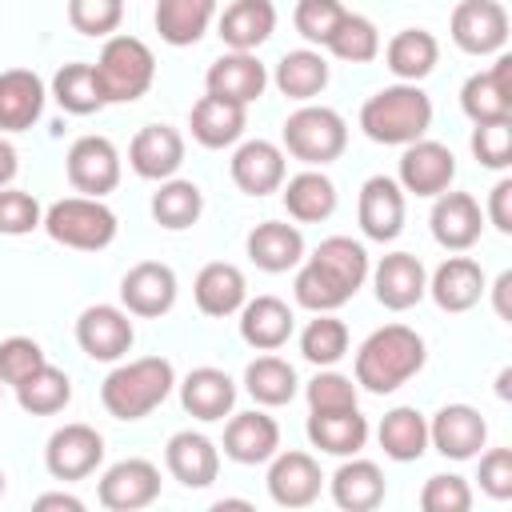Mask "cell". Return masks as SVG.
Returning a JSON list of instances; mask_svg holds the SVG:
<instances>
[{
    "label": "cell",
    "instance_id": "obj_32",
    "mask_svg": "<svg viewBox=\"0 0 512 512\" xmlns=\"http://www.w3.org/2000/svg\"><path fill=\"white\" fill-rule=\"evenodd\" d=\"M192 300L204 316H232L240 312V304L248 300V280L236 264L228 260H212L196 272V284H192Z\"/></svg>",
    "mask_w": 512,
    "mask_h": 512
},
{
    "label": "cell",
    "instance_id": "obj_1",
    "mask_svg": "<svg viewBox=\"0 0 512 512\" xmlns=\"http://www.w3.org/2000/svg\"><path fill=\"white\" fill-rule=\"evenodd\" d=\"M428 360L424 336L408 324H384L356 348V384L372 396L404 388Z\"/></svg>",
    "mask_w": 512,
    "mask_h": 512
},
{
    "label": "cell",
    "instance_id": "obj_7",
    "mask_svg": "<svg viewBox=\"0 0 512 512\" xmlns=\"http://www.w3.org/2000/svg\"><path fill=\"white\" fill-rule=\"evenodd\" d=\"M448 36L468 56H496L508 44V12L500 0H460L452 8Z\"/></svg>",
    "mask_w": 512,
    "mask_h": 512
},
{
    "label": "cell",
    "instance_id": "obj_54",
    "mask_svg": "<svg viewBox=\"0 0 512 512\" xmlns=\"http://www.w3.org/2000/svg\"><path fill=\"white\" fill-rule=\"evenodd\" d=\"M40 364H48V356H44V348L32 336H8V340H0V384H12L16 388Z\"/></svg>",
    "mask_w": 512,
    "mask_h": 512
},
{
    "label": "cell",
    "instance_id": "obj_21",
    "mask_svg": "<svg viewBox=\"0 0 512 512\" xmlns=\"http://www.w3.org/2000/svg\"><path fill=\"white\" fill-rule=\"evenodd\" d=\"M204 88L212 96H224V100H236V104H252L264 96L268 88V68L260 64L256 52H224L208 64L204 72Z\"/></svg>",
    "mask_w": 512,
    "mask_h": 512
},
{
    "label": "cell",
    "instance_id": "obj_16",
    "mask_svg": "<svg viewBox=\"0 0 512 512\" xmlns=\"http://www.w3.org/2000/svg\"><path fill=\"white\" fill-rule=\"evenodd\" d=\"M368 272H372L376 300L388 312H408L428 296V272H424L420 256H412V252H388Z\"/></svg>",
    "mask_w": 512,
    "mask_h": 512
},
{
    "label": "cell",
    "instance_id": "obj_17",
    "mask_svg": "<svg viewBox=\"0 0 512 512\" xmlns=\"http://www.w3.org/2000/svg\"><path fill=\"white\" fill-rule=\"evenodd\" d=\"M460 108L472 124L512 116V56L496 52L488 72H472L460 88Z\"/></svg>",
    "mask_w": 512,
    "mask_h": 512
},
{
    "label": "cell",
    "instance_id": "obj_62",
    "mask_svg": "<svg viewBox=\"0 0 512 512\" xmlns=\"http://www.w3.org/2000/svg\"><path fill=\"white\" fill-rule=\"evenodd\" d=\"M4 488H8V476H4V468H0V496H4Z\"/></svg>",
    "mask_w": 512,
    "mask_h": 512
},
{
    "label": "cell",
    "instance_id": "obj_45",
    "mask_svg": "<svg viewBox=\"0 0 512 512\" xmlns=\"http://www.w3.org/2000/svg\"><path fill=\"white\" fill-rule=\"evenodd\" d=\"M300 356L316 368L340 364L348 356V324L332 312H316V320H308L300 332Z\"/></svg>",
    "mask_w": 512,
    "mask_h": 512
},
{
    "label": "cell",
    "instance_id": "obj_43",
    "mask_svg": "<svg viewBox=\"0 0 512 512\" xmlns=\"http://www.w3.org/2000/svg\"><path fill=\"white\" fill-rule=\"evenodd\" d=\"M244 388L248 396L260 404V408H280V404H292L300 380H296V368L272 352L256 356L248 368H244Z\"/></svg>",
    "mask_w": 512,
    "mask_h": 512
},
{
    "label": "cell",
    "instance_id": "obj_30",
    "mask_svg": "<svg viewBox=\"0 0 512 512\" xmlns=\"http://www.w3.org/2000/svg\"><path fill=\"white\" fill-rule=\"evenodd\" d=\"M220 40L228 52H256L276 32V4L272 0H232L216 20Z\"/></svg>",
    "mask_w": 512,
    "mask_h": 512
},
{
    "label": "cell",
    "instance_id": "obj_10",
    "mask_svg": "<svg viewBox=\"0 0 512 512\" xmlns=\"http://www.w3.org/2000/svg\"><path fill=\"white\" fill-rule=\"evenodd\" d=\"M64 172L80 196L104 200L120 184V152L108 136H80L64 156Z\"/></svg>",
    "mask_w": 512,
    "mask_h": 512
},
{
    "label": "cell",
    "instance_id": "obj_26",
    "mask_svg": "<svg viewBox=\"0 0 512 512\" xmlns=\"http://www.w3.org/2000/svg\"><path fill=\"white\" fill-rule=\"evenodd\" d=\"M296 316L280 296H252L240 304V340L256 352H276L292 340Z\"/></svg>",
    "mask_w": 512,
    "mask_h": 512
},
{
    "label": "cell",
    "instance_id": "obj_27",
    "mask_svg": "<svg viewBox=\"0 0 512 512\" xmlns=\"http://www.w3.org/2000/svg\"><path fill=\"white\" fill-rule=\"evenodd\" d=\"M244 124H248V108L236 104V100L212 96V92H204L192 104V116H188L192 140L200 148H232L244 136Z\"/></svg>",
    "mask_w": 512,
    "mask_h": 512
},
{
    "label": "cell",
    "instance_id": "obj_33",
    "mask_svg": "<svg viewBox=\"0 0 512 512\" xmlns=\"http://www.w3.org/2000/svg\"><path fill=\"white\" fill-rule=\"evenodd\" d=\"M328 488H332L336 508H344V512H372L384 504V472L372 460L344 456V464L332 472Z\"/></svg>",
    "mask_w": 512,
    "mask_h": 512
},
{
    "label": "cell",
    "instance_id": "obj_56",
    "mask_svg": "<svg viewBox=\"0 0 512 512\" xmlns=\"http://www.w3.org/2000/svg\"><path fill=\"white\" fill-rule=\"evenodd\" d=\"M488 224L500 232V236H512V180H496V188L488 192V208H484Z\"/></svg>",
    "mask_w": 512,
    "mask_h": 512
},
{
    "label": "cell",
    "instance_id": "obj_3",
    "mask_svg": "<svg viewBox=\"0 0 512 512\" xmlns=\"http://www.w3.org/2000/svg\"><path fill=\"white\" fill-rule=\"evenodd\" d=\"M176 388V368L164 356H140L116 364L100 384V404L116 420H144Z\"/></svg>",
    "mask_w": 512,
    "mask_h": 512
},
{
    "label": "cell",
    "instance_id": "obj_23",
    "mask_svg": "<svg viewBox=\"0 0 512 512\" xmlns=\"http://www.w3.org/2000/svg\"><path fill=\"white\" fill-rule=\"evenodd\" d=\"M280 452V424L252 408V412H228L224 424V456L236 464H268Z\"/></svg>",
    "mask_w": 512,
    "mask_h": 512
},
{
    "label": "cell",
    "instance_id": "obj_59",
    "mask_svg": "<svg viewBox=\"0 0 512 512\" xmlns=\"http://www.w3.org/2000/svg\"><path fill=\"white\" fill-rule=\"evenodd\" d=\"M16 172H20V156H16L12 140L0 136V188H8V184L16 180Z\"/></svg>",
    "mask_w": 512,
    "mask_h": 512
},
{
    "label": "cell",
    "instance_id": "obj_57",
    "mask_svg": "<svg viewBox=\"0 0 512 512\" xmlns=\"http://www.w3.org/2000/svg\"><path fill=\"white\" fill-rule=\"evenodd\" d=\"M492 308L500 320H512V272H500L492 284Z\"/></svg>",
    "mask_w": 512,
    "mask_h": 512
},
{
    "label": "cell",
    "instance_id": "obj_35",
    "mask_svg": "<svg viewBox=\"0 0 512 512\" xmlns=\"http://www.w3.org/2000/svg\"><path fill=\"white\" fill-rule=\"evenodd\" d=\"M348 300L364 288V280H368V252H364V244L360 240H352V236H328V240H320V248L308 256Z\"/></svg>",
    "mask_w": 512,
    "mask_h": 512
},
{
    "label": "cell",
    "instance_id": "obj_37",
    "mask_svg": "<svg viewBox=\"0 0 512 512\" xmlns=\"http://www.w3.org/2000/svg\"><path fill=\"white\" fill-rule=\"evenodd\" d=\"M280 196H284L288 216L300 224H320L336 212V184L320 168H304L296 176H284Z\"/></svg>",
    "mask_w": 512,
    "mask_h": 512
},
{
    "label": "cell",
    "instance_id": "obj_9",
    "mask_svg": "<svg viewBox=\"0 0 512 512\" xmlns=\"http://www.w3.org/2000/svg\"><path fill=\"white\" fill-rule=\"evenodd\" d=\"M100 460H104V436L80 420L56 428L44 444V468L52 480H64V484L92 476L100 468Z\"/></svg>",
    "mask_w": 512,
    "mask_h": 512
},
{
    "label": "cell",
    "instance_id": "obj_29",
    "mask_svg": "<svg viewBox=\"0 0 512 512\" xmlns=\"http://www.w3.org/2000/svg\"><path fill=\"white\" fill-rule=\"evenodd\" d=\"M180 404L196 420H208V424L224 420L232 412V404H236V380L224 368H212V364L192 368L180 380Z\"/></svg>",
    "mask_w": 512,
    "mask_h": 512
},
{
    "label": "cell",
    "instance_id": "obj_61",
    "mask_svg": "<svg viewBox=\"0 0 512 512\" xmlns=\"http://www.w3.org/2000/svg\"><path fill=\"white\" fill-rule=\"evenodd\" d=\"M212 508H216V512H224V508H252V504H248V500H216Z\"/></svg>",
    "mask_w": 512,
    "mask_h": 512
},
{
    "label": "cell",
    "instance_id": "obj_2",
    "mask_svg": "<svg viewBox=\"0 0 512 512\" xmlns=\"http://www.w3.org/2000/svg\"><path fill=\"white\" fill-rule=\"evenodd\" d=\"M360 128L372 144H388V148H404L412 140H420L432 128V100L420 84H388L380 92H372L360 108Z\"/></svg>",
    "mask_w": 512,
    "mask_h": 512
},
{
    "label": "cell",
    "instance_id": "obj_60",
    "mask_svg": "<svg viewBox=\"0 0 512 512\" xmlns=\"http://www.w3.org/2000/svg\"><path fill=\"white\" fill-rule=\"evenodd\" d=\"M496 396H500V400L512 396V368H500V376H496Z\"/></svg>",
    "mask_w": 512,
    "mask_h": 512
},
{
    "label": "cell",
    "instance_id": "obj_38",
    "mask_svg": "<svg viewBox=\"0 0 512 512\" xmlns=\"http://www.w3.org/2000/svg\"><path fill=\"white\" fill-rule=\"evenodd\" d=\"M436 60H440V44L428 28H400L384 44V64L404 84H420L436 68Z\"/></svg>",
    "mask_w": 512,
    "mask_h": 512
},
{
    "label": "cell",
    "instance_id": "obj_14",
    "mask_svg": "<svg viewBox=\"0 0 512 512\" xmlns=\"http://www.w3.org/2000/svg\"><path fill=\"white\" fill-rule=\"evenodd\" d=\"M488 440V420L472 404H444L428 420V444L444 460H476Z\"/></svg>",
    "mask_w": 512,
    "mask_h": 512
},
{
    "label": "cell",
    "instance_id": "obj_8",
    "mask_svg": "<svg viewBox=\"0 0 512 512\" xmlns=\"http://www.w3.org/2000/svg\"><path fill=\"white\" fill-rule=\"evenodd\" d=\"M132 340H136V328L120 304H88L76 316V344L88 360L116 364L132 352Z\"/></svg>",
    "mask_w": 512,
    "mask_h": 512
},
{
    "label": "cell",
    "instance_id": "obj_11",
    "mask_svg": "<svg viewBox=\"0 0 512 512\" xmlns=\"http://www.w3.org/2000/svg\"><path fill=\"white\" fill-rule=\"evenodd\" d=\"M452 180H456V156H452V148L448 144H440V140H412V144H404V152H400V168H396V184L404 188V192H412V196H440V192H448L452 188Z\"/></svg>",
    "mask_w": 512,
    "mask_h": 512
},
{
    "label": "cell",
    "instance_id": "obj_5",
    "mask_svg": "<svg viewBox=\"0 0 512 512\" xmlns=\"http://www.w3.org/2000/svg\"><path fill=\"white\" fill-rule=\"evenodd\" d=\"M96 76L108 104H132L140 100L156 80V56L140 36L112 32L96 56Z\"/></svg>",
    "mask_w": 512,
    "mask_h": 512
},
{
    "label": "cell",
    "instance_id": "obj_49",
    "mask_svg": "<svg viewBox=\"0 0 512 512\" xmlns=\"http://www.w3.org/2000/svg\"><path fill=\"white\" fill-rule=\"evenodd\" d=\"M292 296H296V304L308 308V312H336V308L348 304V296H344L312 260L300 264V272H296V280H292Z\"/></svg>",
    "mask_w": 512,
    "mask_h": 512
},
{
    "label": "cell",
    "instance_id": "obj_28",
    "mask_svg": "<svg viewBox=\"0 0 512 512\" xmlns=\"http://www.w3.org/2000/svg\"><path fill=\"white\" fill-rule=\"evenodd\" d=\"M44 100H48V88L32 68L0 72V132L32 128L44 112Z\"/></svg>",
    "mask_w": 512,
    "mask_h": 512
},
{
    "label": "cell",
    "instance_id": "obj_39",
    "mask_svg": "<svg viewBox=\"0 0 512 512\" xmlns=\"http://www.w3.org/2000/svg\"><path fill=\"white\" fill-rule=\"evenodd\" d=\"M328 60H324V52H316V48H292V52H284L280 60H276V72H272V84L288 96V100H300V104H308L312 96H320L324 88H328Z\"/></svg>",
    "mask_w": 512,
    "mask_h": 512
},
{
    "label": "cell",
    "instance_id": "obj_41",
    "mask_svg": "<svg viewBox=\"0 0 512 512\" xmlns=\"http://www.w3.org/2000/svg\"><path fill=\"white\" fill-rule=\"evenodd\" d=\"M152 220L160 224V228H168V232H184V228H192L196 220H200V212H204V192H200V184L196 180H180V176H168V180H160V188L152 192Z\"/></svg>",
    "mask_w": 512,
    "mask_h": 512
},
{
    "label": "cell",
    "instance_id": "obj_25",
    "mask_svg": "<svg viewBox=\"0 0 512 512\" xmlns=\"http://www.w3.org/2000/svg\"><path fill=\"white\" fill-rule=\"evenodd\" d=\"M164 464L172 472V480H180L184 488H208L220 476V448L204 436V432H172L164 444Z\"/></svg>",
    "mask_w": 512,
    "mask_h": 512
},
{
    "label": "cell",
    "instance_id": "obj_53",
    "mask_svg": "<svg viewBox=\"0 0 512 512\" xmlns=\"http://www.w3.org/2000/svg\"><path fill=\"white\" fill-rule=\"evenodd\" d=\"M44 208L32 192L24 188H0V236H28L32 228H40Z\"/></svg>",
    "mask_w": 512,
    "mask_h": 512
},
{
    "label": "cell",
    "instance_id": "obj_6",
    "mask_svg": "<svg viewBox=\"0 0 512 512\" xmlns=\"http://www.w3.org/2000/svg\"><path fill=\"white\" fill-rule=\"evenodd\" d=\"M40 228L64 244V248H76V252H100L116 240L120 224H116V212L96 200V196H64L56 204L44 208V220Z\"/></svg>",
    "mask_w": 512,
    "mask_h": 512
},
{
    "label": "cell",
    "instance_id": "obj_50",
    "mask_svg": "<svg viewBox=\"0 0 512 512\" xmlns=\"http://www.w3.org/2000/svg\"><path fill=\"white\" fill-rule=\"evenodd\" d=\"M124 20V0H68V24L80 36H112Z\"/></svg>",
    "mask_w": 512,
    "mask_h": 512
},
{
    "label": "cell",
    "instance_id": "obj_19",
    "mask_svg": "<svg viewBox=\"0 0 512 512\" xmlns=\"http://www.w3.org/2000/svg\"><path fill=\"white\" fill-rule=\"evenodd\" d=\"M324 472L308 452H276L268 464V496L280 508H308L320 500Z\"/></svg>",
    "mask_w": 512,
    "mask_h": 512
},
{
    "label": "cell",
    "instance_id": "obj_58",
    "mask_svg": "<svg viewBox=\"0 0 512 512\" xmlns=\"http://www.w3.org/2000/svg\"><path fill=\"white\" fill-rule=\"evenodd\" d=\"M36 512H48V508H64V512H84V500L80 496H72V492H44V496H36V504H32Z\"/></svg>",
    "mask_w": 512,
    "mask_h": 512
},
{
    "label": "cell",
    "instance_id": "obj_18",
    "mask_svg": "<svg viewBox=\"0 0 512 512\" xmlns=\"http://www.w3.org/2000/svg\"><path fill=\"white\" fill-rule=\"evenodd\" d=\"M232 184L244 192V196H268V192H280L284 176H288V156L280 144L272 140H244L236 152H232Z\"/></svg>",
    "mask_w": 512,
    "mask_h": 512
},
{
    "label": "cell",
    "instance_id": "obj_31",
    "mask_svg": "<svg viewBox=\"0 0 512 512\" xmlns=\"http://www.w3.org/2000/svg\"><path fill=\"white\" fill-rule=\"evenodd\" d=\"M244 252L260 272H288V268H296L304 260V236H300L296 224L264 220V224H256L248 232Z\"/></svg>",
    "mask_w": 512,
    "mask_h": 512
},
{
    "label": "cell",
    "instance_id": "obj_24",
    "mask_svg": "<svg viewBox=\"0 0 512 512\" xmlns=\"http://www.w3.org/2000/svg\"><path fill=\"white\" fill-rule=\"evenodd\" d=\"M488 292L484 268L472 256H448L432 276H428V296L436 300L440 312H468L480 304V296Z\"/></svg>",
    "mask_w": 512,
    "mask_h": 512
},
{
    "label": "cell",
    "instance_id": "obj_52",
    "mask_svg": "<svg viewBox=\"0 0 512 512\" xmlns=\"http://www.w3.org/2000/svg\"><path fill=\"white\" fill-rule=\"evenodd\" d=\"M344 12H348V8H344L340 0H296L292 24H296V32H300L308 44H320V48H324V40L336 32V24H340Z\"/></svg>",
    "mask_w": 512,
    "mask_h": 512
},
{
    "label": "cell",
    "instance_id": "obj_4",
    "mask_svg": "<svg viewBox=\"0 0 512 512\" xmlns=\"http://www.w3.org/2000/svg\"><path fill=\"white\" fill-rule=\"evenodd\" d=\"M280 140H284V156H292V160H300L308 168H324V164H332V160L344 156V148H348V124H344V116L336 108L308 100V104H300L284 120Z\"/></svg>",
    "mask_w": 512,
    "mask_h": 512
},
{
    "label": "cell",
    "instance_id": "obj_55",
    "mask_svg": "<svg viewBox=\"0 0 512 512\" xmlns=\"http://www.w3.org/2000/svg\"><path fill=\"white\" fill-rule=\"evenodd\" d=\"M480 492L492 500H512V448H488L480 452V468H476Z\"/></svg>",
    "mask_w": 512,
    "mask_h": 512
},
{
    "label": "cell",
    "instance_id": "obj_40",
    "mask_svg": "<svg viewBox=\"0 0 512 512\" xmlns=\"http://www.w3.org/2000/svg\"><path fill=\"white\" fill-rule=\"evenodd\" d=\"M376 440H380V448H384L388 460L412 464V460H420L428 452V420H424L420 408L400 404V408L384 412V420L376 428Z\"/></svg>",
    "mask_w": 512,
    "mask_h": 512
},
{
    "label": "cell",
    "instance_id": "obj_13",
    "mask_svg": "<svg viewBox=\"0 0 512 512\" xmlns=\"http://www.w3.org/2000/svg\"><path fill=\"white\" fill-rule=\"evenodd\" d=\"M176 292H180L176 272L168 264H160V260H140L120 280V304H124V312L128 316H144V320H156V316L172 312Z\"/></svg>",
    "mask_w": 512,
    "mask_h": 512
},
{
    "label": "cell",
    "instance_id": "obj_34",
    "mask_svg": "<svg viewBox=\"0 0 512 512\" xmlns=\"http://www.w3.org/2000/svg\"><path fill=\"white\" fill-rule=\"evenodd\" d=\"M156 32L172 48H192L216 20V0H156Z\"/></svg>",
    "mask_w": 512,
    "mask_h": 512
},
{
    "label": "cell",
    "instance_id": "obj_20",
    "mask_svg": "<svg viewBox=\"0 0 512 512\" xmlns=\"http://www.w3.org/2000/svg\"><path fill=\"white\" fill-rule=\"evenodd\" d=\"M436 204H432V216H428V224H432V240L440 244V248H448V252H468L476 240H480V232H484V212H480V204L468 196V192H440V196H432Z\"/></svg>",
    "mask_w": 512,
    "mask_h": 512
},
{
    "label": "cell",
    "instance_id": "obj_51",
    "mask_svg": "<svg viewBox=\"0 0 512 512\" xmlns=\"http://www.w3.org/2000/svg\"><path fill=\"white\" fill-rule=\"evenodd\" d=\"M420 508L424 512H468L472 508V484L456 472H436L420 488Z\"/></svg>",
    "mask_w": 512,
    "mask_h": 512
},
{
    "label": "cell",
    "instance_id": "obj_42",
    "mask_svg": "<svg viewBox=\"0 0 512 512\" xmlns=\"http://www.w3.org/2000/svg\"><path fill=\"white\" fill-rule=\"evenodd\" d=\"M52 100H56L64 112H72V116H92V112H100L108 100H104L96 64H84V60L64 64V68L52 76Z\"/></svg>",
    "mask_w": 512,
    "mask_h": 512
},
{
    "label": "cell",
    "instance_id": "obj_47",
    "mask_svg": "<svg viewBox=\"0 0 512 512\" xmlns=\"http://www.w3.org/2000/svg\"><path fill=\"white\" fill-rule=\"evenodd\" d=\"M304 396H308V412H336V408H360V392H356V380L336 372V368H320L308 384H304Z\"/></svg>",
    "mask_w": 512,
    "mask_h": 512
},
{
    "label": "cell",
    "instance_id": "obj_44",
    "mask_svg": "<svg viewBox=\"0 0 512 512\" xmlns=\"http://www.w3.org/2000/svg\"><path fill=\"white\" fill-rule=\"evenodd\" d=\"M68 400H72V380L56 364H40L28 380L16 384V404L28 416H56L60 408H68Z\"/></svg>",
    "mask_w": 512,
    "mask_h": 512
},
{
    "label": "cell",
    "instance_id": "obj_46",
    "mask_svg": "<svg viewBox=\"0 0 512 512\" xmlns=\"http://www.w3.org/2000/svg\"><path fill=\"white\" fill-rule=\"evenodd\" d=\"M324 48L336 60H344V64H368V60L380 56V32H376V24L368 16L344 12L340 24H336V32L324 40Z\"/></svg>",
    "mask_w": 512,
    "mask_h": 512
},
{
    "label": "cell",
    "instance_id": "obj_12",
    "mask_svg": "<svg viewBox=\"0 0 512 512\" xmlns=\"http://www.w3.org/2000/svg\"><path fill=\"white\" fill-rule=\"evenodd\" d=\"M156 496H160V468L144 456L116 460L112 468H104L96 484V500L108 512H136V508H148Z\"/></svg>",
    "mask_w": 512,
    "mask_h": 512
},
{
    "label": "cell",
    "instance_id": "obj_15",
    "mask_svg": "<svg viewBox=\"0 0 512 512\" xmlns=\"http://www.w3.org/2000/svg\"><path fill=\"white\" fill-rule=\"evenodd\" d=\"M356 220L368 240H376V244L396 240L404 232V188L392 176H368L360 184Z\"/></svg>",
    "mask_w": 512,
    "mask_h": 512
},
{
    "label": "cell",
    "instance_id": "obj_22",
    "mask_svg": "<svg viewBox=\"0 0 512 512\" xmlns=\"http://www.w3.org/2000/svg\"><path fill=\"white\" fill-rule=\"evenodd\" d=\"M128 164L140 180H168L184 164V136L172 124H144L128 144Z\"/></svg>",
    "mask_w": 512,
    "mask_h": 512
},
{
    "label": "cell",
    "instance_id": "obj_36",
    "mask_svg": "<svg viewBox=\"0 0 512 512\" xmlns=\"http://www.w3.org/2000/svg\"><path fill=\"white\" fill-rule=\"evenodd\" d=\"M308 440L328 456H356L368 444V416H360V408L308 412Z\"/></svg>",
    "mask_w": 512,
    "mask_h": 512
},
{
    "label": "cell",
    "instance_id": "obj_48",
    "mask_svg": "<svg viewBox=\"0 0 512 512\" xmlns=\"http://www.w3.org/2000/svg\"><path fill=\"white\" fill-rule=\"evenodd\" d=\"M468 144H472V156L484 168L504 172L512 164V116H504V120H480L472 128V140Z\"/></svg>",
    "mask_w": 512,
    "mask_h": 512
}]
</instances>
